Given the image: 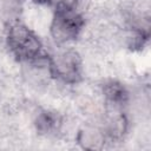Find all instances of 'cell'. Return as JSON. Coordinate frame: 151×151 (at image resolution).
<instances>
[{"label": "cell", "mask_w": 151, "mask_h": 151, "mask_svg": "<svg viewBox=\"0 0 151 151\" xmlns=\"http://www.w3.org/2000/svg\"><path fill=\"white\" fill-rule=\"evenodd\" d=\"M6 40L11 52L19 61L29 64L46 57L39 37L19 21L9 24Z\"/></svg>", "instance_id": "cell-1"}, {"label": "cell", "mask_w": 151, "mask_h": 151, "mask_svg": "<svg viewBox=\"0 0 151 151\" xmlns=\"http://www.w3.org/2000/svg\"><path fill=\"white\" fill-rule=\"evenodd\" d=\"M50 26V33L57 44H66L76 40L83 27L84 18L76 9L72 1L58 0Z\"/></svg>", "instance_id": "cell-2"}, {"label": "cell", "mask_w": 151, "mask_h": 151, "mask_svg": "<svg viewBox=\"0 0 151 151\" xmlns=\"http://www.w3.org/2000/svg\"><path fill=\"white\" fill-rule=\"evenodd\" d=\"M50 76L64 84H77L83 77L81 58L74 50H60L47 55Z\"/></svg>", "instance_id": "cell-3"}, {"label": "cell", "mask_w": 151, "mask_h": 151, "mask_svg": "<svg viewBox=\"0 0 151 151\" xmlns=\"http://www.w3.org/2000/svg\"><path fill=\"white\" fill-rule=\"evenodd\" d=\"M103 94L111 109L120 110L129 101V91L122 83L117 80L106 81L103 85Z\"/></svg>", "instance_id": "cell-4"}, {"label": "cell", "mask_w": 151, "mask_h": 151, "mask_svg": "<svg viewBox=\"0 0 151 151\" xmlns=\"http://www.w3.org/2000/svg\"><path fill=\"white\" fill-rule=\"evenodd\" d=\"M34 124L39 133L45 136H51V134H55L60 130L63 119L60 114H58L54 111L42 110L37 114Z\"/></svg>", "instance_id": "cell-5"}, {"label": "cell", "mask_w": 151, "mask_h": 151, "mask_svg": "<svg viewBox=\"0 0 151 151\" xmlns=\"http://www.w3.org/2000/svg\"><path fill=\"white\" fill-rule=\"evenodd\" d=\"M79 144L84 149L97 150L101 149L104 144L107 142L104 134V131L100 126H87L80 131L78 137Z\"/></svg>", "instance_id": "cell-6"}, {"label": "cell", "mask_w": 151, "mask_h": 151, "mask_svg": "<svg viewBox=\"0 0 151 151\" xmlns=\"http://www.w3.org/2000/svg\"><path fill=\"white\" fill-rule=\"evenodd\" d=\"M21 12V0H0V18L7 22L17 21Z\"/></svg>", "instance_id": "cell-7"}, {"label": "cell", "mask_w": 151, "mask_h": 151, "mask_svg": "<svg viewBox=\"0 0 151 151\" xmlns=\"http://www.w3.org/2000/svg\"><path fill=\"white\" fill-rule=\"evenodd\" d=\"M33 2H35V4H39V5H48V4H53L54 2V0H32Z\"/></svg>", "instance_id": "cell-8"}]
</instances>
